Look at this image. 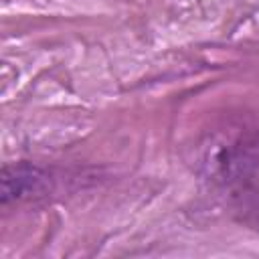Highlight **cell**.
Returning a JSON list of instances; mask_svg holds the SVG:
<instances>
[{
  "label": "cell",
  "mask_w": 259,
  "mask_h": 259,
  "mask_svg": "<svg viewBox=\"0 0 259 259\" xmlns=\"http://www.w3.org/2000/svg\"><path fill=\"white\" fill-rule=\"evenodd\" d=\"M2 192L0 200L4 206L42 194L51 186V174L47 168L32 162L4 164L2 168Z\"/></svg>",
  "instance_id": "cell-1"
}]
</instances>
